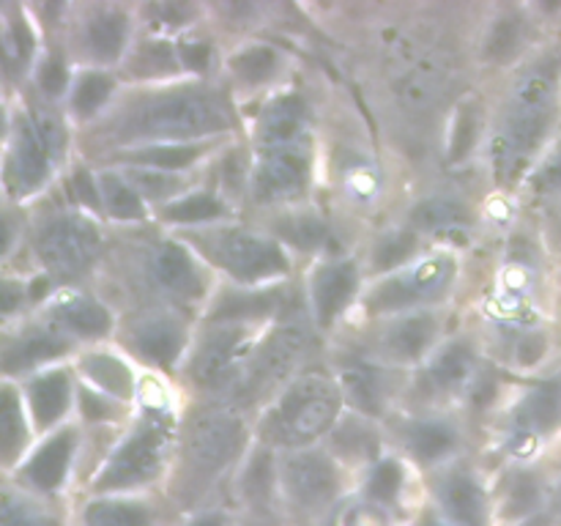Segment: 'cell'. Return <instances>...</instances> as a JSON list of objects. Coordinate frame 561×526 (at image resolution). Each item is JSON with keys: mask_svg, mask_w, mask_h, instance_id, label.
<instances>
[{"mask_svg": "<svg viewBox=\"0 0 561 526\" xmlns=\"http://www.w3.org/2000/svg\"><path fill=\"white\" fill-rule=\"evenodd\" d=\"M137 351L153 365H170L184 348V329L179 323L159 318V321L146 323L135 338Z\"/></svg>", "mask_w": 561, "mask_h": 526, "instance_id": "cell-24", "label": "cell"}, {"mask_svg": "<svg viewBox=\"0 0 561 526\" xmlns=\"http://www.w3.org/2000/svg\"><path fill=\"white\" fill-rule=\"evenodd\" d=\"M542 502L540 482L531 474H515L513 485L507 488V499H504V513L510 518H526L535 513Z\"/></svg>", "mask_w": 561, "mask_h": 526, "instance_id": "cell-40", "label": "cell"}, {"mask_svg": "<svg viewBox=\"0 0 561 526\" xmlns=\"http://www.w3.org/2000/svg\"><path fill=\"white\" fill-rule=\"evenodd\" d=\"M343 526H387V515L381 513V507L373 502L356 504L354 510L345 513Z\"/></svg>", "mask_w": 561, "mask_h": 526, "instance_id": "cell-51", "label": "cell"}, {"mask_svg": "<svg viewBox=\"0 0 561 526\" xmlns=\"http://www.w3.org/2000/svg\"><path fill=\"white\" fill-rule=\"evenodd\" d=\"M71 453H75V433L60 431L58 436L49 438L25 466V480L38 491L49 493L58 491L64 485L66 474H69Z\"/></svg>", "mask_w": 561, "mask_h": 526, "instance_id": "cell-19", "label": "cell"}, {"mask_svg": "<svg viewBox=\"0 0 561 526\" xmlns=\"http://www.w3.org/2000/svg\"><path fill=\"white\" fill-rule=\"evenodd\" d=\"M561 113V69L557 60L531 66L510 96L502 129L493 140L499 179H518L546 148Z\"/></svg>", "mask_w": 561, "mask_h": 526, "instance_id": "cell-1", "label": "cell"}, {"mask_svg": "<svg viewBox=\"0 0 561 526\" xmlns=\"http://www.w3.org/2000/svg\"><path fill=\"white\" fill-rule=\"evenodd\" d=\"M340 411V392L329 378L307 376L290 384L268 414V433L279 442L305 444L329 431Z\"/></svg>", "mask_w": 561, "mask_h": 526, "instance_id": "cell-3", "label": "cell"}, {"mask_svg": "<svg viewBox=\"0 0 561 526\" xmlns=\"http://www.w3.org/2000/svg\"><path fill=\"white\" fill-rule=\"evenodd\" d=\"M477 129H480V113H477V104L463 102L458 107V113H455L453 137H449V159H453V162L469 157V151L477 142Z\"/></svg>", "mask_w": 561, "mask_h": 526, "instance_id": "cell-39", "label": "cell"}, {"mask_svg": "<svg viewBox=\"0 0 561 526\" xmlns=\"http://www.w3.org/2000/svg\"><path fill=\"white\" fill-rule=\"evenodd\" d=\"M69 376L64 370H49L31 384L27 398H31L33 420H36L38 427L55 425L66 414V409H69Z\"/></svg>", "mask_w": 561, "mask_h": 526, "instance_id": "cell-21", "label": "cell"}, {"mask_svg": "<svg viewBox=\"0 0 561 526\" xmlns=\"http://www.w3.org/2000/svg\"><path fill=\"white\" fill-rule=\"evenodd\" d=\"M305 104H301L299 99L288 96L274 102L272 107L263 113L261 126H257L261 151L301 146V142H305Z\"/></svg>", "mask_w": 561, "mask_h": 526, "instance_id": "cell-20", "label": "cell"}, {"mask_svg": "<svg viewBox=\"0 0 561 526\" xmlns=\"http://www.w3.org/2000/svg\"><path fill=\"white\" fill-rule=\"evenodd\" d=\"M36 250L53 272L77 274L96 255L99 230L82 217H55L38 230Z\"/></svg>", "mask_w": 561, "mask_h": 526, "instance_id": "cell-9", "label": "cell"}, {"mask_svg": "<svg viewBox=\"0 0 561 526\" xmlns=\"http://www.w3.org/2000/svg\"><path fill=\"white\" fill-rule=\"evenodd\" d=\"M283 233L299 247H318L323 239H327V228H323L321 219L316 217L290 219V222L283 228Z\"/></svg>", "mask_w": 561, "mask_h": 526, "instance_id": "cell-47", "label": "cell"}, {"mask_svg": "<svg viewBox=\"0 0 561 526\" xmlns=\"http://www.w3.org/2000/svg\"><path fill=\"white\" fill-rule=\"evenodd\" d=\"M274 485V466L268 453H261L252 458V464L244 471V493L252 504H266L268 493Z\"/></svg>", "mask_w": 561, "mask_h": 526, "instance_id": "cell-43", "label": "cell"}, {"mask_svg": "<svg viewBox=\"0 0 561 526\" xmlns=\"http://www.w3.org/2000/svg\"><path fill=\"white\" fill-rule=\"evenodd\" d=\"M285 488L301 507H323L337 496L340 477L332 460L321 453H296L285 464Z\"/></svg>", "mask_w": 561, "mask_h": 526, "instance_id": "cell-11", "label": "cell"}, {"mask_svg": "<svg viewBox=\"0 0 561 526\" xmlns=\"http://www.w3.org/2000/svg\"><path fill=\"white\" fill-rule=\"evenodd\" d=\"M233 69L241 80L266 82L268 77L277 71V53H274L272 47H263V44H257V47H250V49H244V53L236 55Z\"/></svg>", "mask_w": 561, "mask_h": 526, "instance_id": "cell-42", "label": "cell"}, {"mask_svg": "<svg viewBox=\"0 0 561 526\" xmlns=\"http://www.w3.org/2000/svg\"><path fill=\"white\" fill-rule=\"evenodd\" d=\"M5 42H9L5 44V49H9V55L16 60V64H27V60H31L33 33H31V27H27L25 20H16L14 25H11Z\"/></svg>", "mask_w": 561, "mask_h": 526, "instance_id": "cell-50", "label": "cell"}, {"mask_svg": "<svg viewBox=\"0 0 561 526\" xmlns=\"http://www.w3.org/2000/svg\"><path fill=\"white\" fill-rule=\"evenodd\" d=\"M279 307V294L266 290V294H230L214 310V321H233L244 323L250 318H263Z\"/></svg>", "mask_w": 561, "mask_h": 526, "instance_id": "cell-30", "label": "cell"}, {"mask_svg": "<svg viewBox=\"0 0 561 526\" xmlns=\"http://www.w3.org/2000/svg\"><path fill=\"white\" fill-rule=\"evenodd\" d=\"M85 370L93 381L102 384L104 392L115 395V398H129L131 387H135V381H131V373L126 370V365H121L115 356H102V354L88 356Z\"/></svg>", "mask_w": 561, "mask_h": 526, "instance_id": "cell-36", "label": "cell"}, {"mask_svg": "<svg viewBox=\"0 0 561 526\" xmlns=\"http://www.w3.org/2000/svg\"><path fill=\"white\" fill-rule=\"evenodd\" d=\"M168 447V427L162 420H148L115 449L110 464L99 474V491H121L151 480L159 471Z\"/></svg>", "mask_w": 561, "mask_h": 526, "instance_id": "cell-5", "label": "cell"}, {"mask_svg": "<svg viewBox=\"0 0 561 526\" xmlns=\"http://www.w3.org/2000/svg\"><path fill=\"white\" fill-rule=\"evenodd\" d=\"M135 181L142 186V190L153 192V197L164 195V192H168L170 186H173V184H168V181H164V175L148 173V170H146V173H135Z\"/></svg>", "mask_w": 561, "mask_h": 526, "instance_id": "cell-54", "label": "cell"}, {"mask_svg": "<svg viewBox=\"0 0 561 526\" xmlns=\"http://www.w3.org/2000/svg\"><path fill=\"white\" fill-rule=\"evenodd\" d=\"M561 425V381H551L537 387L535 392L526 395L520 400L518 411H515V436L520 442L531 444L537 436L551 433L553 427Z\"/></svg>", "mask_w": 561, "mask_h": 526, "instance_id": "cell-15", "label": "cell"}, {"mask_svg": "<svg viewBox=\"0 0 561 526\" xmlns=\"http://www.w3.org/2000/svg\"><path fill=\"white\" fill-rule=\"evenodd\" d=\"M343 389L348 392V398L359 405L367 414H378L383 405V384L378 370L367 365H351L343 370Z\"/></svg>", "mask_w": 561, "mask_h": 526, "instance_id": "cell-28", "label": "cell"}, {"mask_svg": "<svg viewBox=\"0 0 561 526\" xmlns=\"http://www.w3.org/2000/svg\"><path fill=\"white\" fill-rule=\"evenodd\" d=\"M60 129L47 115H33L20 124L9 159V181L20 195L36 192L53 173L58 159Z\"/></svg>", "mask_w": 561, "mask_h": 526, "instance_id": "cell-6", "label": "cell"}, {"mask_svg": "<svg viewBox=\"0 0 561 526\" xmlns=\"http://www.w3.org/2000/svg\"><path fill=\"white\" fill-rule=\"evenodd\" d=\"M175 66V53L162 42H151L137 53V71L140 75H159L170 71Z\"/></svg>", "mask_w": 561, "mask_h": 526, "instance_id": "cell-46", "label": "cell"}, {"mask_svg": "<svg viewBox=\"0 0 561 526\" xmlns=\"http://www.w3.org/2000/svg\"><path fill=\"white\" fill-rule=\"evenodd\" d=\"M241 444V422L228 414H208L192 425L186 438V464L192 474L214 477L236 458Z\"/></svg>", "mask_w": 561, "mask_h": 526, "instance_id": "cell-10", "label": "cell"}, {"mask_svg": "<svg viewBox=\"0 0 561 526\" xmlns=\"http://www.w3.org/2000/svg\"><path fill=\"white\" fill-rule=\"evenodd\" d=\"M471 370H474V356H471L469 345L453 343L438 351L433 359L431 381L436 384V389H458L469 381Z\"/></svg>", "mask_w": 561, "mask_h": 526, "instance_id": "cell-27", "label": "cell"}, {"mask_svg": "<svg viewBox=\"0 0 561 526\" xmlns=\"http://www.w3.org/2000/svg\"><path fill=\"white\" fill-rule=\"evenodd\" d=\"M458 447V433L447 422H416L409 431V449L422 464H436Z\"/></svg>", "mask_w": 561, "mask_h": 526, "instance_id": "cell-25", "label": "cell"}, {"mask_svg": "<svg viewBox=\"0 0 561 526\" xmlns=\"http://www.w3.org/2000/svg\"><path fill=\"white\" fill-rule=\"evenodd\" d=\"M310 173V153L307 146H288L261 151V164L255 173V192L261 201L288 197L305 190Z\"/></svg>", "mask_w": 561, "mask_h": 526, "instance_id": "cell-12", "label": "cell"}, {"mask_svg": "<svg viewBox=\"0 0 561 526\" xmlns=\"http://www.w3.org/2000/svg\"><path fill=\"white\" fill-rule=\"evenodd\" d=\"M126 33H129V25H126V16L121 11L110 9L102 11V14L91 16L85 25V44L93 53V58L99 60H115L126 47Z\"/></svg>", "mask_w": 561, "mask_h": 526, "instance_id": "cell-23", "label": "cell"}, {"mask_svg": "<svg viewBox=\"0 0 561 526\" xmlns=\"http://www.w3.org/2000/svg\"><path fill=\"white\" fill-rule=\"evenodd\" d=\"M77 190H80L82 201H85L88 206H93V208L99 206V197H102V192H99V186L91 181V173H82V170L77 173Z\"/></svg>", "mask_w": 561, "mask_h": 526, "instance_id": "cell-55", "label": "cell"}, {"mask_svg": "<svg viewBox=\"0 0 561 526\" xmlns=\"http://www.w3.org/2000/svg\"><path fill=\"white\" fill-rule=\"evenodd\" d=\"M214 255L241 283H261L288 272V258L277 241L250 230H222L214 239Z\"/></svg>", "mask_w": 561, "mask_h": 526, "instance_id": "cell-8", "label": "cell"}, {"mask_svg": "<svg viewBox=\"0 0 561 526\" xmlns=\"http://www.w3.org/2000/svg\"><path fill=\"white\" fill-rule=\"evenodd\" d=\"M356 285H359V272H356L354 261L327 263L318 268V274L312 277V310H316L321 327H329L348 307L356 294Z\"/></svg>", "mask_w": 561, "mask_h": 526, "instance_id": "cell-14", "label": "cell"}, {"mask_svg": "<svg viewBox=\"0 0 561 526\" xmlns=\"http://www.w3.org/2000/svg\"><path fill=\"white\" fill-rule=\"evenodd\" d=\"M455 277V263L449 258H427V261L414 263L409 268H400L389 279L378 283L367 294V310L370 312H394L405 307L425 305L433 301L438 294L447 290V285Z\"/></svg>", "mask_w": 561, "mask_h": 526, "instance_id": "cell-4", "label": "cell"}, {"mask_svg": "<svg viewBox=\"0 0 561 526\" xmlns=\"http://www.w3.org/2000/svg\"><path fill=\"white\" fill-rule=\"evenodd\" d=\"M546 351H548L546 334L540 332L526 334V340L520 343V362H524V365H537V362L546 356Z\"/></svg>", "mask_w": 561, "mask_h": 526, "instance_id": "cell-52", "label": "cell"}, {"mask_svg": "<svg viewBox=\"0 0 561 526\" xmlns=\"http://www.w3.org/2000/svg\"><path fill=\"white\" fill-rule=\"evenodd\" d=\"M307 334L301 327H285L277 329L272 338L263 343V348L241 367L239 378H236V395L241 400H255L272 387H277L294 365L299 362L301 351H305Z\"/></svg>", "mask_w": 561, "mask_h": 526, "instance_id": "cell-7", "label": "cell"}, {"mask_svg": "<svg viewBox=\"0 0 561 526\" xmlns=\"http://www.w3.org/2000/svg\"><path fill=\"white\" fill-rule=\"evenodd\" d=\"M3 526H58V521L49 518V515L36 513L27 504L14 502L11 496H5L3 502Z\"/></svg>", "mask_w": 561, "mask_h": 526, "instance_id": "cell-48", "label": "cell"}, {"mask_svg": "<svg viewBox=\"0 0 561 526\" xmlns=\"http://www.w3.org/2000/svg\"><path fill=\"white\" fill-rule=\"evenodd\" d=\"M66 82H69V71L60 58H47L38 69V85L49 96H60L66 91Z\"/></svg>", "mask_w": 561, "mask_h": 526, "instance_id": "cell-49", "label": "cell"}, {"mask_svg": "<svg viewBox=\"0 0 561 526\" xmlns=\"http://www.w3.org/2000/svg\"><path fill=\"white\" fill-rule=\"evenodd\" d=\"M225 214V203L211 192H195L164 208V219L175 225H197L208 219H219Z\"/></svg>", "mask_w": 561, "mask_h": 526, "instance_id": "cell-34", "label": "cell"}, {"mask_svg": "<svg viewBox=\"0 0 561 526\" xmlns=\"http://www.w3.org/2000/svg\"><path fill=\"white\" fill-rule=\"evenodd\" d=\"M425 526H449V524H442V521H427Z\"/></svg>", "mask_w": 561, "mask_h": 526, "instance_id": "cell-57", "label": "cell"}, {"mask_svg": "<svg viewBox=\"0 0 561 526\" xmlns=\"http://www.w3.org/2000/svg\"><path fill=\"white\" fill-rule=\"evenodd\" d=\"M201 153L203 148L192 146V142H153V146L131 151V162L159 170H181L195 162Z\"/></svg>", "mask_w": 561, "mask_h": 526, "instance_id": "cell-31", "label": "cell"}, {"mask_svg": "<svg viewBox=\"0 0 561 526\" xmlns=\"http://www.w3.org/2000/svg\"><path fill=\"white\" fill-rule=\"evenodd\" d=\"M416 252V236L414 233H392L387 239L378 241L376 252H373V261H376V268L387 272V268L400 266V263L409 261Z\"/></svg>", "mask_w": 561, "mask_h": 526, "instance_id": "cell-44", "label": "cell"}, {"mask_svg": "<svg viewBox=\"0 0 561 526\" xmlns=\"http://www.w3.org/2000/svg\"><path fill=\"white\" fill-rule=\"evenodd\" d=\"M247 348H250V334L244 327L233 323V327L214 329L195 359V381H201L203 387L236 381L239 362Z\"/></svg>", "mask_w": 561, "mask_h": 526, "instance_id": "cell-13", "label": "cell"}, {"mask_svg": "<svg viewBox=\"0 0 561 526\" xmlns=\"http://www.w3.org/2000/svg\"><path fill=\"white\" fill-rule=\"evenodd\" d=\"M559 504H561V493H559Z\"/></svg>", "mask_w": 561, "mask_h": 526, "instance_id": "cell-58", "label": "cell"}, {"mask_svg": "<svg viewBox=\"0 0 561 526\" xmlns=\"http://www.w3.org/2000/svg\"><path fill=\"white\" fill-rule=\"evenodd\" d=\"M113 93V80L102 71H88L80 77L75 88V96H71V107L77 110V115H93L107 96Z\"/></svg>", "mask_w": 561, "mask_h": 526, "instance_id": "cell-38", "label": "cell"}, {"mask_svg": "<svg viewBox=\"0 0 561 526\" xmlns=\"http://www.w3.org/2000/svg\"><path fill=\"white\" fill-rule=\"evenodd\" d=\"M442 507L453 526H488V499L471 474H453L442 485Z\"/></svg>", "mask_w": 561, "mask_h": 526, "instance_id": "cell-17", "label": "cell"}, {"mask_svg": "<svg viewBox=\"0 0 561 526\" xmlns=\"http://www.w3.org/2000/svg\"><path fill=\"white\" fill-rule=\"evenodd\" d=\"M85 526H151V513L140 502L104 499L85 510Z\"/></svg>", "mask_w": 561, "mask_h": 526, "instance_id": "cell-29", "label": "cell"}, {"mask_svg": "<svg viewBox=\"0 0 561 526\" xmlns=\"http://www.w3.org/2000/svg\"><path fill=\"white\" fill-rule=\"evenodd\" d=\"M400 491H403V466L398 460H381L376 469L367 477V499L378 507L398 502Z\"/></svg>", "mask_w": 561, "mask_h": 526, "instance_id": "cell-37", "label": "cell"}, {"mask_svg": "<svg viewBox=\"0 0 561 526\" xmlns=\"http://www.w3.org/2000/svg\"><path fill=\"white\" fill-rule=\"evenodd\" d=\"M520 42H524V25L518 16H502L488 33L485 55L491 60H507L510 55L518 53Z\"/></svg>", "mask_w": 561, "mask_h": 526, "instance_id": "cell-41", "label": "cell"}, {"mask_svg": "<svg viewBox=\"0 0 561 526\" xmlns=\"http://www.w3.org/2000/svg\"><path fill=\"white\" fill-rule=\"evenodd\" d=\"M436 334H438L436 318H433L431 312H414V316L400 318L398 323L389 327V332L383 334V351H387L392 359L414 362L433 348Z\"/></svg>", "mask_w": 561, "mask_h": 526, "instance_id": "cell-18", "label": "cell"}, {"mask_svg": "<svg viewBox=\"0 0 561 526\" xmlns=\"http://www.w3.org/2000/svg\"><path fill=\"white\" fill-rule=\"evenodd\" d=\"M181 64L190 66V69H206L208 66V44L201 42H186L179 47Z\"/></svg>", "mask_w": 561, "mask_h": 526, "instance_id": "cell-53", "label": "cell"}, {"mask_svg": "<svg viewBox=\"0 0 561 526\" xmlns=\"http://www.w3.org/2000/svg\"><path fill=\"white\" fill-rule=\"evenodd\" d=\"M53 310L55 318L66 329H71L75 334H82V338H102V334L110 332V323H113L110 321V312L102 305H96V301L85 299L80 294L60 296Z\"/></svg>", "mask_w": 561, "mask_h": 526, "instance_id": "cell-22", "label": "cell"}, {"mask_svg": "<svg viewBox=\"0 0 561 526\" xmlns=\"http://www.w3.org/2000/svg\"><path fill=\"white\" fill-rule=\"evenodd\" d=\"M66 343L53 332H38V334H27L22 338L20 343L11 345L3 356V367L5 373H20L27 370V367H36L42 362L53 359V356L64 354Z\"/></svg>", "mask_w": 561, "mask_h": 526, "instance_id": "cell-26", "label": "cell"}, {"mask_svg": "<svg viewBox=\"0 0 561 526\" xmlns=\"http://www.w3.org/2000/svg\"><path fill=\"white\" fill-rule=\"evenodd\" d=\"M25 444V420H22V405L11 389L0 395V453L3 458L14 460Z\"/></svg>", "mask_w": 561, "mask_h": 526, "instance_id": "cell-35", "label": "cell"}, {"mask_svg": "<svg viewBox=\"0 0 561 526\" xmlns=\"http://www.w3.org/2000/svg\"><path fill=\"white\" fill-rule=\"evenodd\" d=\"M190 526H228V518L219 513H208V515H201L197 521H192Z\"/></svg>", "mask_w": 561, "mask_h": 526, "instance_id": "cell-56", "label": "cell"}, {"mask_svg": "<svg viewBox=\"0 0 561 526\" xmlns=\"http://www.w3.org/2000/svg\"><path fill=\"white\" fill-rule=\"evenodd\" d=\"M414 225L416 228L425 230H444V228H455V225L469 222L471 211L455 197H431V201L420 203L414 208Z\"/></svg>", "mask_w": 561, "mask_h": 526, "instance_id": "cell-33", "label": "cell"}, {"mask_svg": "<svg viewBox=\"0 0 561 526\" xmlns=\"http://www.w3.org/2000/svg\"><path fill=\"white\" fill-rule=\"evenodd\" d=\"M151 274L173 296H197L203 290V277L197 272V263L184 247L179 244H164L153 252L151 258Z\"/></svg>", "mask_w": 561, "mask_h": 526, "instance_id": "cell-16", "label": "cell"}, {"mask_svg": "<svg viewBox=\"0 0 561 526\" xmlns=\"http://www.w3.org/2000/svg\"><path fill=\"white\" fill-rule=\"evenodd\" d=\"M99 192H102L104 208L113 214L115 219H140L142 217V197L140 192L131 186V181L121 179V175L107 173L99 181Z\"/></svg>", "mask_w": 561, "mask_h": 526, "instance_id": "cell-32", "label": "cell"}, {"mask_svg": "<svg viewBox=\"0 0 561 526\" xmlns=\"http://www.w3.org/2000/svg\"><path fill=\"white\" fill-rule=\"evenodd\" d=\"M228 124V113L214 96L203 91H173L137 104L121 124L118 135L124 140L175 142L211 135Z\"/></svg>", "mask_w": 561, "mask_h": 526, "instance_id": "cell-2", "label": "cell"}, {"mask_svg": "<svg viewBox=\"0 0 561 526\" xmlns=\"http://www.w3.org/2000/svg\"><path fill=\"white\" fill-rule=\"evenodd\" d=\"M531 190L548 197L561 195V137L548 148V153L531 173Z\"/></svg>", "mask_w": 561, "mask_h": 526, "instance_id": "cell-45", "label": "cell"}]
</instances>
